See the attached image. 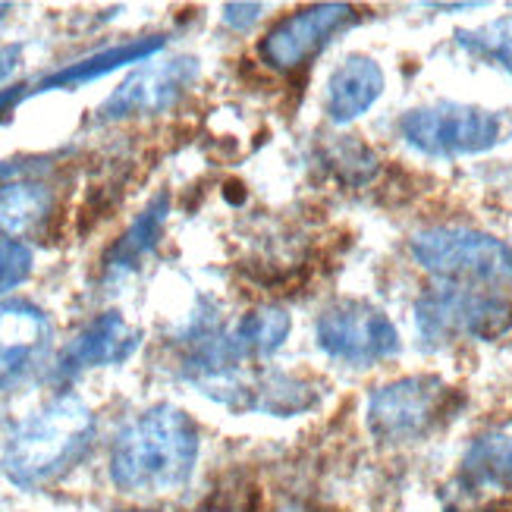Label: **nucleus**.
Wrapping results in <instances>:
<instances>
[{"instance_id":"1","label":"nucleus","mask_w":512,"mask_h":512,"mask_svg":"<svg viewBox=\"0 0 512 512\" xmlns=\"http://www.w3.org/2000/svg\"><path fill=\"white\" fill-rule=\"evenodd\" d=\"M198 447L195 421L183 409L161 403L120 428L110 443L107 472L117 491L129 497L176 494L195 472Z\"/></svg>"},{"instance_id":"2","label":"nucleus","mask_w":512,"mask_h":512,"mask_svg":"<svg viewBox=\"0 0 512 512\" xmlns=\"http://www.w3.org/2000/svg\"><path fill=\"white\" fill-rule=\"evenodd\" d=\"M95 440V412L79 396L60 393L22 418L7 440L4 475L22 491L57 481L79 465Z\"/></svg>"},{"instance_id":"3","label":"nucleus","mask_w":512,"mask_h":512,"mask_svg":"<svg viewBox=\"0 0 512 512\" xmlns=\"http://www.w3.org/2000/svg\"><path fill=\"white\" fill-rule=\"evenodd\" d=\"M409 252L421 271L447 286L512 289V246L491 233L469 227H428L409 239Z\"/></svg>"},{"instance_id":"4","label":"nucleus","mask_w":512,"mask_h":512,"mask_svg":"<svg viewBox=\"0 0 512 512\" xmlns=\"http://www.w3.org/2000/svg\"><path fill=\"white\" fill-rule=\"evenodd\" d=\"M415 330L425 349L494 343L512 330V299L487 289L437 286L415 302Z\"/></svg>"},{"instance_id":"5","label":"nucleus","mask_w":512,"mask_h":512,"mask_svg":"<svg viewBox=\"0 0 512 512\" xmlns=\"http://www.w3.org/2000/svg\"><path fill=\"white\" fill-rule=\"evenodd\" d=\"M399 136L425 158H469L491 151L503 139V123L494 110L437 101L409 110L399 120Z\"/></svg>"},{"instance_id":"6","label":"nucleus","mask_w":512,"mask_h":512,"mask_svg":"<svg viewBox=\"0 0 512 512\" xmlns=\"http://www.w3.org/2000/svg\"><path fill=\"white\" fill-rule=\"evenodd\" d=\"M453 390L437 374H409L377 387L368 399V431L381 443H412L450 412Z\"/></svg>"},{"instance_id":"7","label":"nucleus","mask_w":512,"mask_h":512,"mask_svg":"<svg viewBox=\"0 0 512 512\" xmlns=\"http://www.w3.org/2000/svg\"><path fill=\"white\" fill-rule=\"evenodd\" d=\"M315 343L333 362L371 368L399 352V330L381 308L365 299L330 302L315 321Z\"/></svg>"},{"instance_id":"8","label":"nucleus","mask_w":512,"mask_h":512,"mask_svg":"<svg viewBox=\"0 0 512 512\" xmlns=\"http://www.w3.org/2000/svg\"><path fill=\"white\" fill-rule=\"evenodd\" d=\"M355 7L349 4H315V7H302L296 13H289L277 19L267 35L258 44L261 60L277 73H296L302 66L318 57L327 44L355 26Z\"/></svg>"},{"instance_id":"9","label":"nucleus","mask_w":512,"mask_h":512,"mask_svg":"<svg viewBox=\"0 0 512 512\" xmlns=\"http://www.w3.org/2000/svg\"><path fill=\"white\" fill-rule=\"evenodd\" d=\"M195 79H198L195 57L148 60L101 104L98 117L104 123H114V120L167 114V110L195 85Z\"/></svg>"},{"instance_id":"10","label":"nucleus","mask_w":512,"mask_h":512,"mask_svg":"<svg viewBox=\"0 0 512 512\" xmlns=\"http://www.w3.org/2000/svg\"><path fill=\"white\" fill-rule=\"evenodd\" d=\"M51 349V321L32 302L0 305V390L16 387Z\"/></svg>"},{"instance_id":"11","label":"nucleus","mask_w":512,"mask_h":512,"mask_svg":"<svg viewBox=\"0 0 512 512\" xmlns=\"http://www.w3.org/2000/svg\"><path fill=\"white\" fill-rule=\"evenodd\" d=\"M142 333L132 327L120 311H101L98 318L88 321L76 337L63 346L57 374L76 377L88 368L123 365L132 352L139 349Z\"/></svg>"},{"instance_id":"12","label":"nucleus","mask_w":512,"mask_h":512,"mask_svg":"<svg viewBox=\"0 0 512 512\" xmlns=\"http://www.w3.org/2000/svg\"><path fill=\"white\" fill-rule=\"evenodd\" d=\"M384 82L387 79L377 60L365 54L346 57L327 79V95H324L327 117L337 126H346L352 120L365 117L377 104V98L384 95Z\"/></svg>"},{"instance_id":"13","label":"nucleus","mask_w":512,"mask_h":512,"mask_svg":"<svg viewBox=\"0 0 512 512\" xmlns=\"http://www.w3.org/2000/svg\"><path fill=\"white\" fill-rule=\"evenodd\" d=\"M57 208V195L41 180H13L0 186V236L32 239L44 233Z\"/></svg>"},{"instance_id":"14","label":"nucleus","mask_w":512,"mask_h":512,"mask_svg":"<svg viewBox=\"0 0 512 512\" xmlns=\"http://www.w3.org/2000/svg\"><path fill=\"white\" fill-rule=\"evenodd\" d=\"M164 51V38L161 35H148V38H132V41H123V44H114V48H104L98 54H88L70 66H63V70L44 76L35 92H54V88H76V85H85V82H95L107 73H117L129 63H148L154 54Z\"/></svg>"},{"instance_id":"15","label":"nucleus","mask_w":512,"mask_h":512,"mask_svg":"<svg viewBox=\"0 0 512 512\" xmlns=\"http://www.w3.org/2000/svg\"><path fill=\"white\" fill-rule=\"evenodd\" d=\"M459 481L469 494H512V434H481L462 456Z\"/></svg>"},{"instance_id":"16","label":"nucleus","mask_w":512,"mask_h":512,"mask_svg":"<svg viewBox=\"0 0 512 512\" xmlns=\"http://www.w3.org/2000/svg\"><path fill=\"white\" fill-rule=\"evenodd\" d=\"M167 214H170V195L161 192L154 195L151 202L145 205V211L132 220V227L117 239V246L107 252V271L110 274H126L132 271L148 252H154V246L161 242L164 224H167Z\"/></svg>"},{"instance_id":"17","label":"nucleus","mask_w":512,"mask_h":512,"mask_svg":"<svg viewBox=\"0 0 512 512\" xmlns=\"http://www.w3.org/2000/svg\"><path fill=\"white\" fill-rule=\"evenodd\" d=\"M318 384L308 377L289 374V371H258L255 393H252V409L249 412H264L289 418L318 406Z\"/></svg>"},{"instance_id":"18","label":"nucleus","mask_w":512,"mask_h":512,"mask_svg":"<svg viewBox=\"0 0 512 512\" xmlns=\"http://www.w3.org/2000/svg\"><path fill=\"white\" fill-rule=\"evenodd\" d=\"M289 330H293V318H289V311L283 305H261L246 311L230 327V340L249 362H258V359H271L286 343Z\"/></svg>"},{"instance_id":"19","label":"nucleus","mask_w":512,"mask_h":512,"mask_svg":"<svg viewBox=\"0 0 512 512\" xmlns=\"http://www.w3.org/2000/svg\"><path fill=\"white\" fill-rule=\"evenodd\" d=\"M456 44L475 60L497 66V70L512 76V16L491 19L478 29H459Z\"/></svg>"},{"instance_id":"20","label":"nucleus","mask_w":512,"mask_h":512,"mask_svg":"<svg viewBox=\"0 0 512 512\" xmlns=\"http://www.w3.org/2000/svg\"><path fill=\"white\" fill-rule=\"evenodd\" d=\"M327 164L346 186H365L374 180L377 170H381L377 154L355 136H340L337 142H330L327 145Z\"/></svg>"},{"instance_id":"21","label":"nucleus","mask_w":512,"mask_h":512,"mask_svg":"<svg viewBox=\"0 0 512 512\" xmlns=\"http://www.w3.org/2000/svg\"><path fill=\"white\" fill-rule=\"evenodd\" d=\"M32 264H35V258L26 242L0 236V296H7L10 289L26 283L32 274Z\"/></svg>"},{"instance_id":"22","label":"nucleus","mask_w":512,"mask_h":512,"mask_svg":"<svg viewBox=\"0 0 512 512\" xmlns=\"http://www.w3.org/2000/svg\"><path fill=\"white\" fill-rule=\"evenodd\" d=\"M264 4H227L224 7V26L233 32H249L255 22L264 16Z\"/></svg>"},{"instance_id":"23","label":"nucleus","mask_w":512,"mask_h":512,"mask_svg":"<svg viewBox=\"0 0 512 512\" xmlns=\"http://www.w3.org/2000/svg\"><path fill=\"white\" fill-rule=\"evenodd\" d=\"M29 92H26V85H13V88H4V92H0V123H4L7 117H10V110L26 98Z\"/></svg>"},{"instance_id":"24","label":"nucleus","mask_w":512,"mask_h":512,"mask_svg":"<svg viewBox=\"0 0 512 512\" xmlns=\"http://www.w3.org/2000/svg\"><path fill=\"white\" fill-rule=\"evenodd\" d=\"M19 57H22V51L16 48V44H4V48H0V82L16 73Z\"/></svg>"},{"instance_id":"25","label":"nucleus","mask_w":512,"mask_h":512,"mask_svg":"<svg viewBox=\"0 0 512 512\" xmlns=\"http://www.w3.org/2000/svg\"><path fill=\"white\" fill-rule=\"evenodd\" d=\"M22 173H26V167H22V164H16V161H13V164H10V161H0V186L19 180Z\"/></svg>"},{"instance_id":"26","label":"nucleus","mask_w":512,"mask_h":512,"mask_svg":"<svg viewBox=\"0 0 512 512\" xmlns=\"http://www.w3.org/2000/svg\"><path fill=\"white\" fill-rule=\"evenodd\" d=\"M123 512H142V509H123Z\"/></svg>"}]
</instances>
